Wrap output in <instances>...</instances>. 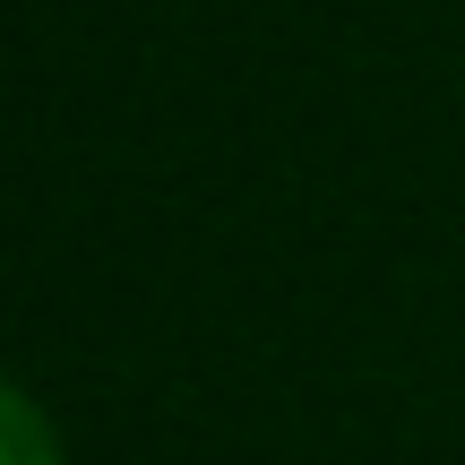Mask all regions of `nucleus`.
Instances as JSON below:
<instances>
[{
    "label": "nucleus",
    "instance_id": "1",
    "mask_svg": "<svg viewBox=\"0 0 465 465\" xmlns=\"http://www.w3.org/2000/svg\"><path fill=\"white\" fill-rule=\"evenodd\" d=\"M0 465H69L61 422H52L17 380H0Z\"/></svg>",
    "mask_w": 465,
    "mask_h": 465
}]
</instances>
